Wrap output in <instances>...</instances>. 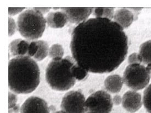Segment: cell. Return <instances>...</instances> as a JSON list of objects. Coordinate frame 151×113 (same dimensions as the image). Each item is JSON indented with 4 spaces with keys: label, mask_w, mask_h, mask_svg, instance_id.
<instances>
[{
    "label": "cell",
    "mask_w": 151,
    "mask_h": 113,
    "mask_svg": "<svg viewBox=\"0 0 151 113\" xmlns=\"http://www.w3.org/2000/svg\"><path fill=\"white\" fill-rule=\"evenodd\" d=\"M46 20L35 8L21 13L18 18L17 28L21 35L28 40L41 37L46 28Z\"/></svg>",
    "instance_id": "obj_4"
},
{
    "label": "cell",
    "mask_w": 151,
    "mask_h": 113,
    "mask_svg": "<svg viewBox=\"0 0 151 113\" xmlns=\"http://www.w3.org/2000/svg\"><path fill=\"white\" fill-rule=\"evenodd\" d=\"M17 29L16 22L14 20L11 18L9 17L8 18V34L9 36H12L15 33Z\"/></svg>",
    "instance_id": "obj_22"
},
{
    "label": "cell",
    "mask_w": 151,
    "mask_h": 113,
    "mask_svg": "<svg viewBox=\"0 0 151 113\" xmlns=\"http://www.w3.org/2000/svg\"><path fill=\"white\" fill-rule=\"evenodd\" d=\"M37 11H38L39 12L41 13L42 15L48 12L50 10L51 8H34Z\"/></svg>",
    "instance_id": "obj_27"
},
{
    "label": "cell",
    "mask_w": 151,
    "mask_h": 113,
    "mask_svg": "<svg viewBox=\"0 0 151 113\" xmlns=\"http://www.w3.org/2000/svg\"><path fill=\"white\" fill-rule=\"evenodd\" d=\"M70 49L76 63L88 72L109 73L125 59L128 39L123 29L115 21L94 18L73 30Z\"/></svg>",
    "instance_id": "obj_1"
},
{
    "label": "cell",
    "mask_w": 151,
    "mask_h": 113,
    "mask_svg": "<svg viewBox=\"0 0 151 113\" xmlns=\"http://www.w3.org/2000/svg\"><path fill=\"white\" fill-rule=\"evenodd\" d=\"M17 97L15 94L9 92V101H8V108L12 109L14 108L17 104Z\"/></svg>",
    "instance_id": "obj_23"
},
{
    "label": "cell",
    "mask_w": 151,
    "mask_h": 113,
    "mask_svg": "<svg viewBox=\"0 0 151 113\" xmlns=\"http://www.w3.org/2000/svg\"><path fill=\"white\" fill-rule=\"evenodd\" d=\"M49 109L50 111H52V112H54L56 110V108L53 106V105H51L50 107H49Z\"/></svg>",
    "instance_id": "obj_29"
},
{
    "label": "cell",
    "mask_w": 151,
    "mask_h": 113,
    "mask_svg": "<svg viewBox=\"0 0 151 113\" xmlns=\"http://www.w3.org/2000/svg\"><path fill=\"white\" fill-rule=\"evenodd\" d=\"M48 55L51 58H52V59L62 58L64 55L63 47L60 44H53L49 49Z\"/></svg>",
    "instance_id": "obj_19"
},
{
    "label": "cell",
    "mask_w": 151,
    "mask_h": 113,
    "mask_svg": "<svg viewBox=\"0 0 151 113\" xmlns=\"http://www.w3.org/2000/svg\"><path fill=\"white\" fill-rule=\"evenodd\" d=\"M112 101L113 104L115 105H119L122 103V97H120L119 95H115L112 98Z\"/></svg>",
    "instance_id": "obj_26"
},
{
    "label": "cell",
    "mask_w": 151,
    "mask_h": 113,
    "mask_svg": "<svg viewBox=\"0 0 151 113\" xmlns=\"http://www.w3.org/2000/svg\"><path fill=\"white\" fill-rule=\"evenodd\" d=\"M114 21L124 29L129 28L134 20L133 13L129 9L122 8L115 11L114 16Z\"/></svg>",
    "instance_id": "obj_11"
},
{
    "label": "cell",
    "mask_w": 151,
    "mask_h": 113,
    "mask_svg": "<svg viewBox=\"0 0 151 113\" xmlns=\"http://www.w3.org/2000/svg\"><path fill=\"white\" fill-rule=\"evenodd\" d=\"M124 84L123 77L119 75L114 74L108 76L106 79L104 86L108 92L111 93H118L121 91Z\"/></svg>",
    "instance_id": "obj_14"
},
{
    "label": "cell",
    "mask_w": 151,
    "mask_h": 113,
    "mask_svg": "<svg viewBox=\"0 0 151 113\" xmlns=\"http://www.w3.org/2000/svg\"><path fill=\"white\" fill-rule=\"evenodd\" d=\"M143 104L147 112L151 113V84L144 91Z\"/></svg>",
    "instance_id": "obj_20"
},
{
    "label": "cell",
    "mask_w": 151,
    "mask_h": 113,
    "mask_svg": "<svg viewBox=\"0 0 151 113\" xmlns=\"http://www.w3.org/2000/svg\"><path fill=\"white\" fill-rule=\"evenodd\" d=\"M71 72L73 76L76 80L79 81H83L88 77V71L80 67L76 63L72 67Z\"/></svg>",
    "instance_id": "obj_18"
},
{
    "label": "cell",
    "mask_w": 151,
    "mask_h": 113,
    "mask_svg": "<svg viewBox=\"0 0 151 113\" xmlns=\"http://www.w3.org/2000/svg\"><path fill=\"white\" fill-rule=\"evenodd\" d=\"M86 113H91V112H86Z\"/></svg>",
    "instance_id": "obj_31"
},
{
    "label": "cell",
    "mask_w": 151,
    "mask_h": 113,
    "mask_svg": "<svg viewBox=\"0 0 151 113\" xmlns=\"http://www.w3.org/2000/svg\"><path fill=\"white\" fill-rule=\"evenodd\" d=\"M25 8H8V14L11 16H14L18 13L23 11Z\"/></svg>",
    "instance_id": "obj_25"
},
{
    "label": "cell",
    "mask_w": 151,
    "mask_h": 113,
    "mask_svg": "<svg viewBox=\"0 0 151 113\" xmlns=\"http://www.w3.org/2000/svg\"><path fill=\"white\" fill-rule=\"evenodd\" d=\"M20 113H50L46 101L40 97L32 96L25 101L20 108Z\"/></svg>",
    "instance_id": "obj_8"
},
{
    "label": "cell",
    "mask_w": 151,
    "mask_h": 113,
    "mask_svg": "<svg viewBox=\"0 0 151 113\" xmlns=\"http://www.w3.org/2000/svg\"><path fill=\"white\" fill-rule=\"evenodd\" d=\"M87 112L111 113L113 103L111 95L104 91H98L92 93L85 101Z\"/></svg>",
    "instance_id": "obj_6"
},
{
    "label": "cell",
    "mask_w": 151,
    "mask_h": 113,
    "mask_svg": "<svg viewBox=\"0 0 151 113\" xmlns=\"http://www.w3.org/2000/svg\"><path fill=\"white\" fill-rule=\"evenodd\" d=\"M85 98L79 91H71L64 96L60 108L65 113H86Z\"/></svg>",
    "instance_id": "obj_7"
},
{
    "label": "cell",
    "mask_w": 151,
    "mask_h": 113,
    "mask_svg": "<svg viewBox=\"0 0 151 113\" xmlns=\"http://www.w3.org/2000/svg\"><path fill=\"white\" fill-rule=\"evenodd\" d=\"M36 42L37 45V51L33 57L36 61H42L47 56L49 53L48 44L47 42L43 40L36 41Z\"/></svg>",
    "instance_id": "obj_16"
},
{
    "label": "cell",
    "mask_w": 151,
    "mask_h": 113,
    "mask_svg": "<svg viewBox=\"0 0 151 113\" xmlns=\"http://www.w3.org/2000/svg\"><path fill=\"white\" fill-rule=\"evenodd\" d=\"M122 105L124 109L129 113L137 112L143 104L141 94L136 91H128L122 97Z\"/></svg>",
    "instance_id": "obj_9"
},
{
    "label": "cell",
    "mask_w": 151,
    "mask_h": 113,
    "mask_svg": "<svg viewBox=\"0 0 151 113\" xmlns=\"http://www.w3.org/2000/svg\"><path fill=\"white\" fill-rule=\"evenodd\" d=\"M128 63L129 64H141L142 60L140 58L139 54L137 53H133L128 57Z\"/></svg>",
    "instance_id": "obj_21"
},
{
    "label": "cell",
    "mask_w": 151,
    "mask_h": 113,
    "mask_svg": "<svg viewBox=\"0 0 151 113\" xmlns=\"http://www.w3.org/2000/svg\"><path fill=\"white\" fill-rule=\"evenodd\" d=\"M30 42L21 39H16L12 41L9 46V51L12 56H27Z\"/></svg>",
    "instance_id": "obj_12"
},
{
    "label": "cell",
    "mask_w": 151,
    "mask_h": 113,
    "mask_svg": "<svg viewBox=\"0 0 151 113\" xmlns=\"http://www.w3.org/2000/svg\"><path fill=\"white\" fill-rule=\"evenodd\" d=\"M37 45L36 44V41L31 42L29 46L28 56L32 57L34 56L37 52Z\"/></svg>",
    "instance_id": "obj_24"
},
{
    "label": "cell",
    "mask_w": 151,
    "mask_h": 113,
    "mask_svg": "<svg viewBox=\"0 0 151 113\" xmlns=\"http://www.w3.org/2000/svg\"><path fill=\"white\" fill-rule=\"evenodd\" d=\"M46 23L52 28H62L68 21L66 14L63 12L49 13L46 17Z\"/></svg>",
    "instance_id": "obj_13"
},
{
    "label": "cell",
    "mask_w": 151,
    "mask_h": 113,
    "mask_svg": "<svg viewBox=\"0 0 151 113\" xmlns=\"http://www.w3.org/2000/svg\"><path fill=\"white\" fill-rule=\"evenodd\" d=\"M123 79L127 86L136 91L147 87L150 81L151 74L143 65L130 64L124 72Z\"/></svg>",
    "instance_id": "obj_5"
},
{
    "label": "cell",
    "mask_w": 151,
    "mask_h": 113,
    "mask_svg": "<svg viewBox=\"0 0 151 113\" xmlns=\"http://www.w3.org/2000/svg\"></svg>",
    "instance_id": "obj_32"
},
{
    "label": "cell",
    "mask_w": 151,
    "mask_h": 113,
    "mask_svg": "<svg viewBox=\"0 0 151 113\" xmlns=\"http://www.w3.org/2000/svg\"><path fill=\"white\" fill-rule=\"evenodd\" d=\"M93 15L96 18H106L112 20L114 16V10L113 8H95L93 11Z\"/></svg>",
    "instance_id": "obj_17"
},
{
    "label": "cell",
    "mask_w": 151,
    "mask_h": 113,
    "mask_svg": "<svg viewBox=\"0 0 151 113\" xmlns=\"http://www.w3.org/2000/svg\"><path fill=\"white\" fill-rule=\"evenodd\" d=\"M61 11L67 16L69 22L80 24L87 20L93 12V8H60Z\"/></svg>",
    "instance_id": "obj_10"
},
{
    "label": "cell",
    "mask_w": 151,
    "mask_h": 113,
    "mask_svg": "<svg viewBox=\"0 0 151 113\" xmlns=\"http://www.w3.org/2000/svg\"><path fill=\"white\" fill-rule=\"evenodd\" d=\"M76 62L71 56L52 59L46 70V80L51 89L65 91L75 85L76 79L72 75L71 68Z\"/></svg>",
    "instance_id": "obj_3"
},
{
    "label": "cell",
    "mask_w": 151,
    "mask_h": 113,
    "mask_svg": "<svg viewBox=\"0 0 151 113\" xmlns=\"http://www.w3.org/2000/svg\"><path fill=\"white\" fill-rule=\"evenodd\" d=\"M139 54L142 63L151 64V40L147 41L140 46Z\"/></svg>",
    "instance_id": "obj_15"
},
{
    "label": "cell",
    "mask_w": 151,
    "mask_h": 113,
    "mask_svg": "<svg viewBox=\"0 0 151 113\" xmlns=\"http://www.w3.org/2000/svg\"><path fill=\"white\" fill-rule=\"evenodd\" d=\"M19 110H20V107L17 104L14 108L9 109V113H18L19 112Z\"/></svg>",
    "instance_id": "obj_28"
},
{
    "label": "cell",
    "mask_w": 151,
    "mask_h": 113,
    "mask_svg": "<svg viewBox=\"0 0 151 113\" xmlns=\"http://www.w3.org/2000/svg\"><path fill=\"white\" fill-rule=\"evenodd\" d=\"M53 113H65L64 112H63L62 110H60V111H58V112H56Z\"/></svg>",
    "instance_id": "obj_30"
},
{
    "label": "cell",
    "mask_w": 151,
    "mask_h": 113,
    "mask_svg": "<svg viewBox=\"0 0 151 113\" xmlns=\"http://www.w3.org/2000/svg\"><path fill=\"white\" fill-rule=\"evenodd\" d=\"M40 82V71L31 57L17 56L8 65V86L17 94H28L36 89Z\"/></svg>",
    "instance_id": "obj_2"
}]
</instances>
